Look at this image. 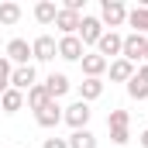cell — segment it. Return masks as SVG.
<instances>
[{"instance_id": "obj_23", "label": "cell", "mask_w": 148, "mask_h": 148, "mask_svg": "<svg viewBox=\"0 0 148 148\" xmlns=\"http://www.w3.org/2000/svg\"><path fill=\"white\" fill-rule=\"evenodd\" d=\"M107 127H110V131L131 127V114H127V110H110V114H107Z\"/></svg>"}, {"instance_id": "obj_18", "label": "cell", "mask_w": 148, "mask_h": 148, "mask_svg": "<svg viewBox=\"0 0 148 148\" xmlns=\"http://www.w3.org/2000/svg\"><path fill=\"white\" fill-rule=\"evenodd\" d=\"M127 24L134 28V35H145V38H148V7H134V10H127Z\"/></svg>"}, {"instance_id": "obj_4", "label": "cell", "mask_w": 148, "mask_h": 148, "mask_svg": "<svg viewBox=\"0 0 148 148\" xmlns=\"http://www.w3.org/2000/svg\"><path fill=\"white\" fill-rule=\"evenodd\" d=\"M145 52H148V38L145 35H124V48H121V59H127L131 66L134 62H145Z\"/></svg>"}, {"instance_id": "obj_14", "label": "cell", "mask_w": 148, "mask_h": 148, "mask_svg": "<svg viewBox=\"0 0 148 148\" xmlns=\"http://www.w3.org/2000/svg\"><path fill=\"white\" fill-rule=\"evenodd\" d=\"M55 14H59V3L55 0H38L35 3V21L38 24H45V28L55 24Z\"/></svg>"}, {"instance_id": "obj_11", "label": "cell", "mask_w": 148, "mask_h": 148, "mask_svg": "<svg viewBox=\"0 0 148 148\" xmlns=\"http://www.w3.org/2000/svg\"><path fill=\"white\" fill-rule=\"evenodd\" d=\"M79 66H83V76H86V79H100V76L107 73V66H110V62H107L103 55H97V52H86Z\"/></svg>"}, {"instance_id": "obj_24", "label": "cell", "mask_w": 148, "mask_h": 148, "mask_svg": "<svg viewBox=\"0 0 148 148\" xmlns=\"http://www.w3.org/2000/svg\"><path fill=\"white\" fill-rule=\"evenodd\" d=\"M10 73H14V66L0 55V93H7V90H10Z\"/></svg>"}, {"instance_id": "obj_21", "label": "cell", "mask_w": 148, "mask_h": 148, "mask_svg": "<svg viewBox=\"0 0 148 148\" xmlns=\"http://www.w3.org/2000/svg\"><path fill=\"white\" fill-rule=\"evenodd\" d=\"M48 100H52V97L45 93V86H41V83H38V86H31V90L24 93V103H28L31 110H41V107H45Z\"/></svg>"}, {"instance_id": "obj_26", "label": "cell", "mask_w": 148, "mask_h": 148, "mask_svg": "<svg viewBox=\"0 0 148 148\" xmlns=\"http://www.w3.org/2000/svg\"><path fill=\"white\" fill-rule=\"evenodd\" d=\"M41 148H69V141H66V138H45Z\"/></svg>"}, {"instance_id": "obj_19", "label": "cell", "mask_w": 148, "mask_h": 148, "mask_svg": "<svg viewBox=\"0 0 148 148\" xmlns=\"http://www.w3.org/2000/svg\"><path fill=\"white\" fill-rule=\"evenodd\" d=\"M21 3H14V0H7V3H0V24L3 28H14L17 21H21Z\"/></svg>"}, {"instance_id": "obj_17", "label": "cell", "mask_w": 148, "mask_h": 148, "mask_svg": "<svg viewBox=\"0 0 148 148\" xmlns=\"http://www.w3.org/2000/svg\"><path fill=\"white\" fill-rule=\"evenodd\" d=\"M107 73H110V79H114V83H127V79L134 76V66H131L127 59H114L110 66H107Z\"/></svg>"}, {"instance_id": "obj_2", "label": "cell", "mask_w": 148, "mask_h": 148, "mask_svg": "<svg viewBox=\"0 0 148 148\" xmlns=\"http://www.w3.org/2000/svg\"><path fill=\"white\" fill-rule=\"evenodd\" d=\"M90 117H93V110H90V103H83V100H76V103H69V107H62V121H66L73 131H83V127L90 124Z\"/></svg>"}, {"instance_id": "obj_20", "label": "cell", "mask_w": 148, "mask_h": 148, "mask_svg": "<svg viewBox=\"0 0 148 148\" xmlns=\"http://www.w3.org/2000/svg\"><path fill=\"white\" fill-rule=\"evenodd\" d=\"M66 141H69V148H97V134L90 127H83V131H73Z\"/></svg>"}, {"instance_id": "obj_28", "label": "cell", "mask_w": 148, "mask_h": 148, "mask_svg": "<svg viewBox=\"0 0 148 148\" xmlns=\"http://www.w3.org/2000/svg\"><path fill=\"white\" fill-rule=\"evenodd\" d=\"M138 141H141V148H148V127L141 131V134H138Z\"/></svg>"}, {"instance_id": "obj_7", "label": "cell", "mask_w": 148, "mask_h": 148, "mask_svg": "<svg viewBox=\"0 0 148 148\" xmlns=\"http://www.w3.org/2000/svg\"><path fill=\"white\" fill-rule=\"evenodd\" d=\"M59 55V41L52 35H38L35 41H31V59H38V62H52Z\"/></svg>"}, {"instance_id": "obj_29", "label": "cell", "mask_w": 148, "mask_h": 148, "mask_svg": "<svg viewBox=\"0 0 148 148\" xmlns=\"http://www.w3.org/2000/svg\"><path fill=\"white\" fill-rule=\"evenodd\" d=\"M145 62H148V52H145Z\"/></svg>"}, {"instance_id": "obj_5", "label": "cell", "mask_w": 148, "mask_h": 148, "mask_svg": "<svg viewBox=\"0 0 148 148\" xmlns=\"http://www.w3.org/2000/svg\"><path fill=\"white\" fill-rule=\"evenodd\" d=\"M3 59H7L10 66H31V41H24V38H10Z\"/></svg>"}, {"instance_id": "obj_13", "label": "cell", "mask_w": 148, "mask_h": 148, "mask_svg": "<svg viewBox=\"0 0 148 148\" xmlns=\"http://www.w3.org/2000/svg\"><path fill=\"white\" fill-rule=\"evenodd\" d=\"M41 86H45V93H48L52 100H59V97H66V93L73 90V83H69V76H66V73H52Z\"/></svg>"}, {"instance_id": "obj_27", "label": "cell", "mask_w": 148, "mask_h": 148, "mask_svg": "<svg viewBox=\"0 0 148 148\" xmlns=\"http://www.w3.org/2000/svg\"><path fill=\"white\" fill-rule=\"evenodd\" d=\"M138 79H145V83H148V62H141V66H138Z\"/></svg>"}, {"instance_id": "obj_3", "label": "cell", "mask_w": 148, "mask_h": 148, "mask_svg": "<svg viewBox=\"0 0 148 148\" xmlns=\"http://www.w3.org/2000/svg\"><path fill=\"white\" fill-rule=\"evenodd\" d=\"M103 24H100V17H93V14H83V21H79V31H76V38L83 41V48L86 45H97L100 38H103Z\"/></svg>"}, {"instance_id": "obj_25", "label": "cell", "mask_w": 148, "mask_h": 148, "mask_svg": "<svg viewBox=\"0 0 148 148\" xmlns=\"http://www.w3.org/2000/svg\"><path fill=\"white\" fill-rule=\"evenodd\" d=\"M110 141L114 145H127V141H131V131H127V127H117V131H110Z\"/></svg>"}, {"instance_id": "obj_10", "label": "cell", "mask_w": 148, "mask_h": 148, "mask_svg": "<svg viewBox=\"0 0 148 148\" xmlns=\"http://www.w3.org/2000/svg\"><path fill=\"white\" fill-rule=\"evenodd\" d=\"M10 86H14V90H21V93H28L31 86H38L35 66H14V73H10Z\"/></svg>"}, {"instance_id": "obj_15", "label": "cell", "mask_w": 148, "mask_h": 148, "mask_svg": "<svg viewBox=\"0 0 148 148\" xmlns=\"http://www.w3.org/2000/svg\"><path fill=\"white\" fill-rule=\"evenodd\" d=\"M103 97V79H83L79 83V100L83 103H93Z\"/></svg>"}, {"instance_id": "obj_1", "label": "cell", "mask_w": 148, "mask_h": 148, "mask_svg": "<svg viewBox=\"0 0 148 148\" xmlns=\"http://www.w3.org/2000/svg\"><path fill=\"white\" fill-rule=\"evenodd\" d=\"M100 24L110 28V31H117L121 24H127V7L121 0H103L100 3Z\"/></svg>"}, {"instance_id": "obj_8", "label": "cell", "mask_w": 148, "mask_h": 148, "mask_svg": "<svg viewBox=\"0 0 148 148\" xmlns=\"http://www.w3.org/2000/svg\"><path fill=\"white\" fill-rule=\"evenodd\" d=\"M35 121H38V127H45V131L59 127V124H62V107H59V100H48L41 110H35Z\"/></svg>"}, {"instance_id": "obj_12", "label": "cell", "mask_w": 148, "mask_h": 148, "mask_svg": "<svg viewBox=\"0 0 148 148\" xmlns=\"http://www.w3.org/2000/svg\"><path fill=\"white\" fill-rule=\"evenodd\" d=\"M79 21H83V14H76V10H66V7H59V14H55V28H59V35H76L79 31Z\"/></svg>"}, {"instance_id": "obj_16", "label": "cell", "mask_w": 148, "mask_h": 148, "mask_svg": "<svg viewBox=\"0 0 148 148\" xmlns=\"http://www.w3.org/2000/svg\"><path fill=\"white\" fill-rule=\"evenodd\" d=\"M21 107H24V93H21V90L10 86L7 93H0V110H3V114H17Z\"/></svg>"}, {"instance_id": "obj_6", "label": "cell", "mask_w": 148, "mask_h": 148, "mask_svg": "<svg viewBox=\"0 0 148 148\" xmlns=\"http://www.w3.org/2000/svg\"><path fill=\"white\" fill-rule=\"evenodd\" d=\"M121 48H124V35L121 31H103V38L97 41V55H103L107 62L121 59Z\"/></svg>"}, {"instance_id": "obj_22", "label": "cell", "mask_w": 148, "mask_h": 148, "mask_svg": "<svg viewBox=\"0 0 148 148\" xmlns=\"http://www.w3.org/2000/svg\"><path fill=\"white\" fill-rule=\"evenodd\" d=\"M127 97H131V100H148V83L138 79V73L127 79Z\"/></svg>"}, {"instance_id": "obj_9", "label": "cell", "mask_w": 148, "mask_h": 148, "mask_svg": "<svg viewBox=\"0 0 148 148\" xmlns=\"http://www.w3.org/2000/svg\"><path fill=\"white\" fill-rule=\"evenodd\" d=\"M83 55H86V48H83V41L76 35L59 38V59H66V62H83Z\"/></svg>"}]
</instances>
